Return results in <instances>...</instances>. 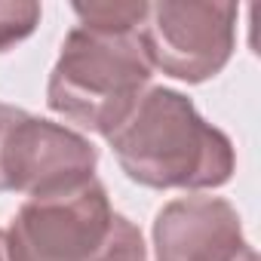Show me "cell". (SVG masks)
I'll list each match as a JSON object with an SVG mask.
<instances>
[{
  "mask_svg": "<svg viewBox=\"0 0 261 261\" xmlns=\"http://www.w3.org/2000/svg\"><path fill=\"white\" fill-rule=\"evenodd\" d=\"M108 145L129 181L154 191H215L237 172L233 142L169 86H151Z\"/></svg>",
  "mask_w": 261,
  "mask_h": 261,
  "instance_id": "6da1fadb",
  "label": "cell"
},
{
  "mask_svg": "<svg viewBox=\"0 0 261 261\" xmlns=\"http://www.w3.org/2000/svg\"><path fill=\"white\" fill-rule=\"evenodd\" d=\"M142 25H74L49 71L46 105L95 136H111L151 89L154 65L142 43Z\"/></svg>",
  "mask_w": 261,
  "mask_h": 261,
  "instance_id": "7a4b0ae2",
  "label": "cell"
},
{
  "mask_svg": "<svg viewBox=\"0 0 261 261\" xmlns=\"http://www.w3.org/2000/svg\"><path fill=\"white\" fill-rule=\"evenodd\" d=\"M7 233L13 261H148L139 224L114 212L95 175L28 197Z\"/></svg>",
  "mask_w": 261,
  "mask_h": 261,
  "instance_id": "3957f363",
  "label": "cell"
},
{
  "mask_svg": "<svg viewBox=\"0 0 261 261\" xmlns=\"http://www.w3.org/2000/svg\"><path fill=\"white\" fill-rule=\"evenodd\" d=\"M98 148L77 129L0 101V194H49L95 175Z\"/></svg>",
  "mask_w": 261,
  "mask_h": 261,
  "instance_id": "277c9868",
  "label": "cell"
},
{
  "mask_svg": "<svg viewBox=\"0 0 261 261\" xmlns=\"http://www.w3.org/2000/svg\"><path fill=\"white\" fill-rule=\"evenodd\" d=\"M237 16L240 10L233 4H148L139 31L154 71H163L181 83H206L218 77L237 49Z\"/></svg>",
  "mask_w": 261,
  "mask_h": 261,
  "instance_id": "5b68a950",
  "label": "cell"
},
{
  "mask_svg": "<svg viewBox=\"0 0 261 261\" xmlns=\"http://www.w3.org/2000/svg\"><path fill=\"white\" fill-rule=\"evenodd\" d=\"M151 233L157 261H258L240 212L224 197L191 194L169 200Z\"/></svg>",
  "mask_w": 261,
  "mask_h": 261,
  "instance_id": "8992f818",
  "label": "cell"
},
{
  "mask_svg": "<svg viewBox=\"0 0 261 261\" xmlns=\"http://www.w3.org/2000/svg\"><path fill=\"white\" fill-rule=\"evenodd\" d=\"M40 4L34 0H0V53L28 40L40 25Z\"/></svg>",
  "mask_w": 261,
  "mask_h": 261,
  "instance_id": "52a82bcc",
  "label": "cell"
},
{
  "mask_svg": "<svg viewBox=\"0 0 261 261\" xmlns=\"http://www.w3.org/2000/svg\"><path fill=\"white\" fill-rule=\"evenodd\" d=\"M80 25H105V28H129L142 25L148 4H74L71 7Z\"/></svg>",
  "mask_w": 261,
  "mask_h": 261,
  "instance_id": "ba28073f",
  "label": "cell"
},
{
  "mask_svg": "<svg viewBox=\"0 0 261 261\" xmlns=\"http://www.w3.org/2000/svg\"><path fill=\"white\" fill-rule=\"evenodd\" d=\"M0 261H13V255H10V233H7V227H0Z\"/></svg>",
  "mask_w": 261,
  "mask_h": 261,
  "instance_id": "9c48e42d",
  "label": "cell"
}]
</instances>
